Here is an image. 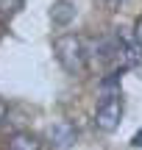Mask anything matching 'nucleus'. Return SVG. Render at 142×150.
Segmentation results:
<instances>
[{
    "label": "nucleus",
    "instance_id": "1",
    "mask_svg": "<svg viewBox=\"0 0 142 150\" xmlns=\"http://www.w3.org/2000/svg\"><path fill=\"white\" fill-rule=\"evenodd\" d=\"M53 53L59 59V64L64 67L70 75H78L84 72L89 61V50H87V42L75 33H61V36L53 39Z\"/></svg>",
    "mask_w": 142,
    "mask_h": 150
},
{
    "label": "nucleus",
    "instance_id": "2",
    "mask_svg": "<svg viewBox=\"0 0 142 150\" xmlns=\"http://www.w3.org/2000/svg\"><path fill=\"white\" fill-rule=\"evenodd\" d=\"M120 120H123V97L120 95L103 97L95 108V128L103 134H111V131H117Z\"/></svg>",
    "mask_w": 142,
    "mask_h": 150
},
{
    "label": "nucleus",
    "instance_id": "3",
    "mask_svg": "<svg viewBox=\"0 0 142 150\" xmlns=\"http://www.w3.org/2000/svg\"><path fill=\"white\" fill-rule=\"evenodd\" d=\"M114 36H117V70L142 67V45L134 42V36H123V33H114Z\"/></svg>",
    "mask_w": 142,
    "mask_h": 150
},
{
    "label": "nucleus",
    "instance_id": "4",
    "mask_svg": "<svg viewBox=\"0 0 142 150\" xmlns=\"http://www.w3.org/2000/svg\"><path fill=\"white\" fill-rule=\"evenodd\" d=\"M75 139H78V128L70 122V120H56L53 125H48V142H50V147L67 150V147L75 145Z\"/></svg>",
    "mask_w": 142,
    "mask_h": 150
},
{
    "label": "nucleus",
    "instance_id": "5",
    "mask_svg": "<svg viewBox=\"0 0 142 150\" xmlns=\"http://www.w3.org/2000/svg\"><path fill=\"white\" fill-rule=\"evenodd\" d=\"M72 17H75V6L70 3V0H56L53 8H50V20H53V25L64 28L72 22Z\"/></svg>",
    "mask_w": 142,
    "mask_h": 150
},
{
    "label": "nucleus",
    "instance_id": "6",
    "mask_svg": "<svg viewBox=\"0 0 142 150\" xmlns=\"http://www.w3.org/2000/svg\"><path fill=\"white\" fill-rule=\"evenodd\" d=\"M120 81H123V70H114V72L106 75V78H100V83H98L100 100H103V97H114V95H120Z\"/></svg>",
    "mask_w": 142,
    "mask_h": 150
},
{
    "label": "nucleus",
    "instance_id": "7",
    "mask_svg": "<svg viewBox=\"0 0 142 150\" xmlns=\"http://www.w3.org/2000/svg\"><path fill=\"white\" fill-rule=\"evenodd\" d=\"M9 150H39V139L28 131H20L9 139Z\"/></svg>",
    "mask_w": 142,
    "mask_h": 150
},
{
    "label": "nucleus",
    "instance_id": "8",
    "mask_svg": "<svg viewBox=\"0 0 142 150\" xmlns=\"http://www.w3.org/2000/svg\"><path fill=\"white\" fill-rule=\"evenodd\" d=\"M22 8V0H0V14H14Z\"/></svg>",
    "mask_w": 142,
    "mask_h": 150
},
{
    "label": "nucleus",
    "instance_id": "9",
    "mask_svg": "<svg viewBox=\"0 0 142 150\" xmlns=\"http://www.w3.org/2000/svg\"><path fill=\"white\" fill-rule=\"evenodd\" d=\"M134 42H139V45H142V17L137 20V25H134Z\"/></svg>",
    "mask_w": 142,
    "mask_h": 150
},
{
    "label": "nucleus",
    "instance_id": "10",
    "mask_svg": "<svg viewBox=\"0 0 142 150\" xmlns=\"http://www.w3.org/2000/svg\"><path fill=\"white\" fill-rule=\"evenodd\" d=\"M131 145H134V147H142V131H137V134H134Z\"/></svg>",
    "mask_w": 142,
    "mask_h": 150
},
{
    "label": "nucleus",
    "instance_id": "11",
    "mask_svg": "<svg viewBox=\"0 0 142 150\" xmlns=\"http://www.w3.org/2000/svg\"><path fill=\"white\" fill-rule=\"evenodd\" d=\"M3 120H6V103L0 100V125H3Z\"/></svg>",
    "mask_w": 142,
    "mask_h": 150
},
{
    "label": "nucleus",
    "instance_id": "12",
    "mask_svg": "<svg viewBox=\"0 0 142 150\" xmlns=\"http://www.w3.org/2000/svg\"><path fill=\"white\" fill-rule=\"evenodd\" d=\"M109 3H111V6H120V3H126V0H109Z\"/></svg>",
    "mask_w": 142,
    "mask_h": 150
}]
</instances>
